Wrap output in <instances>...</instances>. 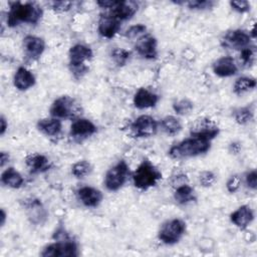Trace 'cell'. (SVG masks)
I'll return each instance as SVG.
<instances>
[{"label":"cell","instance_id":"cell-1","mask_svg":"<svg viewBox=\"0 0 257 257\" xmlns=\"http://www.w3.org/2000/svg\"><path fill=\"white\" fill-rule=\"evenodd\" d=\"M42 15V8L33 2H12L7 12V25L15 27L20 23L36 24Z\"/></svg>","mask_w":257,"mask_h":257},{"label":"cell","instance_id":"cell-2","mask_svg":"<svg viewBox=\"0 0 257 257\" xmlns=\"http://www.w3.org/2000/svg\"><path fill=\"white\" fill-rule=\"evenodd\" d=\"M210 141L197 137H191L173 146L169 151V156L175 160L188 159L205 154L210 150Z\"/></svg>","mask_w":257,"mask_h":257},{"label":"cell","instance_id":"cell-3","mask_svg":"<svg viewBox=\"0 0 257 257\" xmlns=\"http://www.w3.org/2000/svg\"><path fill=\"white\" fill-rule=\"evenodd\" d=\"M93 53L90 47L77 43L70 47L68 52L69 68L75 78H81L87 71V62L92 58Z\"/></svg>","mask_w":257,"mask_h":257},{"label":"cell","instance_id":"cell-4","mask_svg":"<svg viewBox=\"0 0 257 257\" xmlns=\"http://www.w3.org/2000/svg\"><path fill=\"white\" fill-rule=\"evenodd\" d=\"M162 179V173L149 160H144L133 174V181L136 188L148 190L157 185Z\"/></svg>","mask_w":257,"mask_h":257},{"label":"cell","instance_id":"cell-5","mask_svg":"<svg viewBox=\"0 0 257 257\" xmlns=\"http://www.w3.org/2000/svg\"><path fill=\"white\" fill-rule=\"evenodd\" d=\"M80 104L69 95H62L56 98L50 106V114L56 118H74L80 113Z\"/></svg>","mask_w":257,"mask_h":257},{"label":"cell","instance_id":"cell-6","mask_svg":"<svg viewBox=\"0 0 257 257\" xmlns=\"http://www.w3.org/2000/svg\"><path fill=\"white\" fill-rule=\"evenodd\" d=\"M186 231V223L178 218H174L165 222L160 231H159V239L167 244L173 245L179 242V240L183 237Z\"/></svg>","mask_w":257,"mask_h":257},{"label":"cell","instance_id":"cell-7","mask_svg":"<svg viewBox=\"0 0 257 257\" xmlns=\"http://www.w3.org/2000/svg\"><path fill=\"white\" fill-rule=\"evenodd\" d=\"M128 166L124 161L117 162L105 174L104 185L108 191L115 192L119 190L125 183L130 174Z\"/></svg>","mask_w":257,"mask_h":257},{"label":"cell","instance_id":"cell-8","mask_svg":"<svg viewBox=\"0 0 257 257\" xmlns=\"http://www.w3.org/2000/svg\"><path fill=\"white\" fill-rule=\"evenodd\" d=\"M77 255L78 248L76 243L68 239L49 244L41 253V256L44 257H70Z\"/></svg>","mask_w":257,"mask_h":257},{"label":"cell","instance_id":"cell-9","mask_svg":"<svg viewBox=\"0 0 257 257\" xmlns=\"http://www.w3.org/2000/svg\"><path fill=\"white\" fill-rule=\"evenodd\" d=\"M131 131L137 138H150L157 134L158 122L150 115H140L131 124Z\"/></svg>","mask_w":257,"mask_h":257},{"label":"cell","instance_id":"cell-10","mask_svg":"<svg viewBox=\"0 0 257 257\" xmlns=\"http://www.w3.org/2000/svg\"><path fill=\"white\" fill-rule=\"evenodd\" d=\"M251 35L244 30L234 29L227 31L221 39L223 47L228 49H244L250 45Z\"/></svg>","mask_w":257,"mask_h":257},{"label":"cell","instance_id":"cell-11","mask_svg":"<svg viewBox=\"0 0 257 257\" xmlns=\"http://www.w3.org/2000/svg\"><path fill=\"white\" fill-rule=\"evenodd\" d=\"M219 127L209 118H200L191 126V136L212 141L219 135Z\"/></svg>","mask_w":257,"mask_h":257},{"label":"cell","instance_id":"cell-12","mask_svg":"<svg viewBox=\"0 0 257 257\" xmlns=\"http://www.w3.org/2000/svg\"><path fill=\"white\" fill-rule=\"evenodd\" d=\"M97 132L96 125L87 118H77L70 125L69 135L75 140H84Z\"/></svg>","mask_w":257,"mask_h":257},{"label":"cell","instance_id":"cell-13","mask_svg":"<svg viewBox=\"0 0 257 257\" xmlns=\"http://www.w3.org/2000/svg\"><path fill=\"white\" fill-rule=\"evenodd\" d=\"M119 28L120 21L116 19L114 16H112L109 12L100 14L97 30L102 37L107 39L112 38L118 32Z\"/></svg>","mask_w":257,"mask_h":257},{"label":"cell","instance_id":"cell-14","mask_svg":"<svg viewBox=\"0 0 257 257\" xmlns=\"http://www.w3.org/2000/svg\"><path fill=\"white\" fill-rule=\"evenodd\" d=\"M23 49L28 58L36 60L42 55L45 49V41L41 37L27 35L23 38Z\"/></svg>","mask_w":257,"mask_h":257},{"label":"cell","instance_id":"cell-15","mask_svg":"<svg viewBox=\"0 0 257 257\" xmlns=\"http://www.w3.org/2000/svg\"><path fill=\"white\" fill-rule=\"evenodd\" d=\"M158 42L157 39L150 35L142 36L136 43L137 52L144 58L147 59H155L158 55Z\"/></svg>","mask_w":257,"mask_h":257},{"label":"cell","instance_id":"cell-16","mask_svg":"<svg viewBox=\"0 0 257 257\" xmlns=\"http://www.w3.org/2000/svg\"><path fill=\"white\" fill-rule=\"evenodd\" d=\"M76 195L78 200L85 207H88V208L97 207L101 203L103 198L102 193L99 190L89 186H84L79 188L76 192Z\"/></svg>","mask_w":257,"mask_h":257},{"label":"cell","instance_id":"cell-17","mask_svg":"<svg viewBox=\"0 0 257 257\" xmlns=\"http://www.w3.org/2000/svg\"><path fill=\"white\" fill-rule=\"evenodd\" d=\"M213 71L220 77L233 76L238 71V66L231 56H223L213 63Z\"/></svg>","mask_w":257,"mask_h":257},{"label":"cell","instance_id":"cell-18","mask_svg":"<svg viewBox=\"0 0 257 257\" xmlns=\"http://www.w3.org/2000/svg\"><path fill=\"white\" fill-rule=\"evenodd\" d=\"M138 11V4L134 1H117L116 5L109 9V13L120 22L131 19Z\"/></svg>","mask_w":257,"mask_h":257},{"label":"cell","instance_id":"cell-19","mask_svg":"<svg viewBox=\"0 0 257 257\" xmlns=\"http://www.w3.org/2000/svg\"><path fill=\"white\" fill-rule=\"evenodd\" d=\"M159 99L160 96L157 93L142 87L134 95V105L140 109L149 108L155 106Z\"/></svg>","mask_w":257,"mask_h":257},{"label":"cell","instance_id":"cell-20","mask_svg":"<svg viewBox=\"0 0 257 257\" xmlns=\"http://www.w3.org/2000/svg\"><path fill=\"white\" fill-rule=\"evenodd\" d=\"M25 164L31 174L44 173L51 167V163L47 157L42 154H31L26 157Z\"/></svg>","mask_w":257,"mask_h":257},{"label":"cell","instance_id":"cell-21","mask_svg":"<svg viewBox=\"0 0 257 257\" xmlns=\"http://www.w3.org/2000/svg\"><path fill=\"white\" fill-rule=\"evenodd\" d=\"M14 86L21 91L27 90L35 84V76L34 74L28 70L26 67L20 66L16 70L13 77Z\"/></svg>","mask_w":257,"mask_h":257},{"label":"cell","instance_id":"cell-22","mask_svg":"<svg viewBox=\"0 0 257 257\" xmlns=\"http://www.w3.org/2000/svg\"><path fill=\"white\" fill-rule=\"evenodd\" d=\"M253 219H254V213H253L252 209L247 205L240 206L230 216L231 222L235 226H237L241 229L246 228L253 221Z\"/></svg>","mask_w":257,"mask_h":257},{"label":"cell","instance_id":"cell-23","mask_svg":"<svg viewBox=\"0 0 257 257\" xmlns=\"http://www.w3.org/2000/svg\"><path fill=\"white\" fill-rule=\"evenodd\" d=\"M37 128L47 137H57L62 128V123L59 118H41L37 121Z\"/></svg>","mask_w":257,"mask_h":257},{"label":"cell","instance_id":"cell-24","mask_svg":"<svg viewBox=\"0 0 257 257\" xmlns=\"http://www.w3.org/2000/svg\"><path fill=\"white\" fill-rule=\"evenodd\" d=\"M1 182L2 184L10 188L19 189L20 187H22L24 183V179L18 171L10 167V168H7L5 171H3V173L1 174Z\"/></svg>","mask_w":257,"mask_h":257},{"label":"cell","instance_id":"cell-25","mask_svg":"<svg viewBox=\"0 0 257 257\" xmlns=\"http://www.w3.org/2000/svg\"><path fill=\"white\" fill-rule=\"evenodd\" d=\"M174 198L179 204H188L196 200L195 190L188 184H182L177 187L174 193Z\"/></svg>","mask_w":257,"mask_h":257},{"label":"cell","instance_id":"cell-26","mask_svg":"<svg viewBox=\"0 0 257 257\" xmlns=\"http://www.w3.org/2000/svg\"><path fill=\"white\" fill-rule=\"evenodd\" d=\"M161 126L164 132L169 136H175L182 130V123L180 119L173 115L165 116L161 121Z\"/></svg>","mask_w":257,"mask_h":257},{"label":"cell","instance_id":"cell-27","mask_svg":"<svg viewBox=\"0 0 257 257\" xmlns=\"http://www.w3.org/2000/svg\"><path fill=\"white\" fill-rule=\"evenodd\" d=\"M256 86V80L253 77H247V76H242L236 79L234 85H233V89L234 92L238 95L243 94L253 88H255Z\"/></svg>","mask_w":257,"mask_h":257},{"label":"cell","instance_id":"cell-28","mask_svg":"<svg viewBox=\"0 0 257 257\" xmlns=\"http://www.w3.org/2000/svg\"><path fill=\"white\" fill-rule=\"evenodd\" d=\"M92 170V167L90 165L89 162L85 161V160H82V161H78L76 162L72 168H71V173L72 175L75 177V178H78V179H81V178H84L86 177L87 175L90 174Z\"/></svg>","mask_w":257,"mask_h":257},{"label":"cell","instance_id":"cell-29","mask_svg":"<svg viewBox=\"0 0 257 257\" xmlns=\"http://www.w3.org/2000/svg\"><path fill=\"white\" fill-rule=\"evenodd\" d=\"M234 118L239 124H246L253 119V111L249 107H241L234 111Z\"/></svg>","mask_w":257,"mask_h":257},{"label":"cell","instance_id":"cell-30","mask_svg":"<svg viewBox=\"0 0 257 257\" xmlns=\"http://www.w3.org/2000/svg\"><path fill=\"white\" fill-rule=\"evenodd\" d=\"M130 56H131V52L123 48L116 47L111 50V58L113 59L114 63L117 66L124 65L127 62V60L130 59Z\"/></svg>","mask_w":257,"mask_h":257},{"label":"cell","instance_id":"cell-31","mask_svg":"<svg viewBox=\"0 0 257 257\" xmlns=\"http://www.w3.org/2000/svg\"><path fill=\"white\" fill-rule=\"evenodd\" d=\"M240 60L245 66H251L255 60V50L252 47H246L241 50Z\"/></svg>","mask_w":257,"mask_h":257},{"label":"cell","instance_id":"cell-32","mask_svg":"<svg viewBox=\"0 0 257 257\" xmlns=\"http://www.w3.org/2000/svg\"><path fill=\"white\" fill-rule=\"evenodd\" d=\"M173 108L178 114H186L192 110L193 102L190 101L189 99L184 98V99H181V100H178L177 102H175L173 104Z\"/></svg>","mask_w":257,"mask_h":257},{"label":"cell","instance_id":"cell-33","mask_svg":"<svg viewBox=\"0 0 257 257\" xmlns=\"http://www.w3.org/2000/svg\"><path fill=\"white\" fill-rule=\"evenodd\" d=\"M216 180V176L213 172L211 171H204L200 174V177H199V181H200V184L203 186V187H210L214 184Z\"/></svg>","mask_w":257,"mask_h":257},{"label":"cell","instance_id":"cell-34","mask_svg":"<svg viewBox=\"0 0 257 257\" xmlns=\"http://www.w3.org/2000/svg\"><path fill=\"white\" fill-rule=\"evenodd\" d=\"M190 9H197V10H203L207 8H211L214 5V2L212 1H200V0H194L189 2H184Z\"/></svg>","mask_w":257,"mask_h":257},{"label":"cell","instance_id":"cell-35","mask_svg":"<svg viewBox=\"0 0 257 257\" xmlns=\"http://www.w3.org/2000/svg\"><path fill=\"white\" fill-rule=\"evenodd\" d=\"M52 10L56 12H65L71 8V1H52L49 3Z\"/></svg>","mask_w":257,"mask_h":257},{"label":"cell","instance_id":"cell-36","mask_svg":"<svg viewBox=\"0 0 257 257\" xmlns=\"http://www.w3.org/2000/svg\"><path fill=\"white\" fill-rule=\"evenodd\" d=\"M240 185H241V178L238 175H233L227 181L226 188H227L228 192L235 193L240 188Z\"/></svg>","mask_w":257,"mask_h":257},{"label":"cell","instance_id":"cell-37","mask_svg":"<svg viewBox=\"0 0 257 257\" xmlns=\"http://www.w3.org/2000/svg\"><path fill=\"white\" fill-rule=\"evenodd\" d=\"M230 6L232 9L239 13H245L250 10V3L245 0H239V1H231Z\"/></svg>","mask_w":257,"mask_h":257},{"label":"cell","instance_id":"cell-38","mask_svg":"<svg viewBox=\"0 0 257 257\" xmlns=\"http://www.w3.org/2000/svg\"><path fill=\"white\" fill-rule=\"evenodd\" d=\"M147 30V27L144 24H137V25H133L131 26L126 32L124 33L125 37L127 38H135L136 36L140 35L141 33L145 32Z\"/></svg>","mask_w":257,"mask_h":257},{"label":"cell","instance_id":"cell-39","mask_svg":"<svg viewBox=\"0 0 257 257\" xmlns=\"http://www.w3.org/2000/svg\"><path fill=\"white\" fill-rule=\"evenodd\" d=\"M246 185L248 188L252 190H256L257 188V173L255 170L250 171L246 174Z\"/></svg>","mask_w":257,"mask_h":257},{"label":"cell","instance_id":"cell-40","mask_svg":"<svg viewBox=\"0 0 257 257\" xmlns=\"http://www.w3.org/2000/svg\"><path fill=\"white\" fill-rule=\"evenodd\" d=\"M117 1H106V0H101V1H97L96 4L98 6H100L101 8H105V9H111L116 5Z\"/></svg>","mask_w":257,"mask_h":257},{"label":"cell","instance_id":"cell-41","mask_svg":"<svg viewBox=\"0 0 257 257\" xmlns=\"http://www.w3.org/2000/svg\"><path fill=\"white\" fill-rule=\"evenodd\" d=\"M9 159H10L9 154L2 151L1 154H0V167L3 168L5 166V164L9 162Z\"/></svg>","mask_w":257,"mask_h":257},{"label":"cell","instance_id":"cell-42","mask_svg":"<svg viewBox=\"0 0 257 257\" xmlns=\"http://www.w3.org/2000/svg\"><path fill=\"white\" fill-rule=\"evenodd\" d=\"M0 123H1V127H0V135H1V136H3V135L5 134V132H6L7 127H8V123H7L6 118L4 117V115H2V116H1V118H0Z\"/></svg>","mask_w":257,"mask_h":257},{"label":"cell","instance_id":"cell-43","mask_svg":"<svg viewBox=\"0 0 257 257\" xmlns=\"http://www.w3.org/2000/svg\"><path fill=\"white\" fill-rule=\"evenodd\" d=\"M5 220H6V213H5L4 209H2L1 210V226H4Z\"/></svg>","mask_w":257,"mask_h":257}]
</instances>
